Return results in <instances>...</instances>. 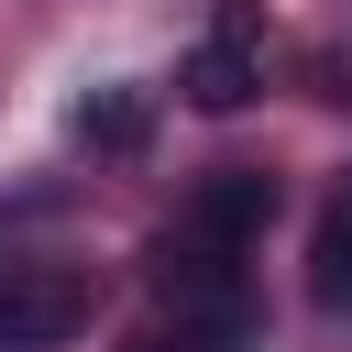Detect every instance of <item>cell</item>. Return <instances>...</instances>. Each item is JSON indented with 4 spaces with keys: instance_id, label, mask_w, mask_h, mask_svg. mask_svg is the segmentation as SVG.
<instances>
[{
    "instance_id": "cell-2",
    "label": "cell",
    "mask_w": 352,
    "mask_h": 352,
    "mask_svg": "<svg viewBox=\"0 0 352 352\" xmlns=\"http://www.w3.org/2000/svg\"><path fill=\"white\" fill-rule=\"evenodd\" d=\"M99 308L88 264H0V352H55Z\"/></svg>"
},
{
    "instance_id": "cell-4",
    "label": "cell",
    "mask_w": 352,
    "mask_h": 352,
    "mask_svg": "<svg viewBox=\"0 0 352 352\" xmlns=\"http://www.w3.org/2000/svg\"><path fill=\"white\" fill-rule=\"evenodd\" d=\"M264 220H275V176H264V165H209V176L187 187V220H176V231L242 253V242H264Z\"/></svg>"
},
{
    "instance_id": "cell-3",
    "label": "cell",
    "mask_w": 352,
    "mask_h": 352,
    "mask_svg": "<svg viewBox=\"0 0 352 352\" xmlns=\"http://www.w3.org/2000/svg\"><path fill=\"white\" fill-rule=\"evenodd\" d=\"M253 88H264V11H253V0H220L209 33L187 44V99H198L209 121H231Z\"/></svg>"
},
{
    "instance_id": "cell-5",
    "label": "cell",
    "mask_w": 352,
    "mask_h": 352,
    "mask_svg": "<svg viewBox=\"0 0 352 352\" xmlns=\"http://www.w3.org/2000/svg\"><path fill=\"white\" fill-rule=\"evenodd\" d=\"M66 132H77L88 154H143V132H154V99H143V88H88V99L66 110Z\"/></svg>"
},
{
    "instance_id": "cell-1",
    "label": "cell",
    "mask_w": 352,
    "mask_h": 352,
    "mask_svg": "<svg viewBox=\"0 0 352 352\" xmlns=\"http://www.w3.org/2000/svg\"><path fill=\"white\" fill-rule=\"evenodd\" d=\"M143 275H154L165 319H187V330H220L231 352L253 341V286H242V253H220V242H198V231H165V242L143 253Z\"/></svg>"
},
{
    "instance_id": "cell-7",
    "label": "cell",
    "mask_w": 352,
    "mask_h": 352,
    "mask_svg": "<svg viewBox=\"0 0 352 352\" xmlns=\"http://www.w3.org/2000/svg\"><path fill=\"white\" fill-rule=\"evenodd\" d=\"M121 352H231L220 330H187V319H154V330H132Z\"/></svg>"
},
{
    "instance_id": "cell-6",
    "label": "cell",
    "mask_w": 352,
    "mask_h": 352,
    "mask_svg": "<svg viewBox=\"0 0 352 352\" xmlns=\"http://www.w3.org/2000/svg\"><path fill=\"white\" fill-rule=\"evenodd\" d=\"M308 286H319V308H352V165H341V187H330V209H319Z\"/></svg>"
}]
</instances>
